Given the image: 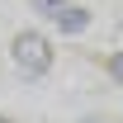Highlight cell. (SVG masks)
I'll list each match as a JSON object with an SVG mask.
<instances>
[{"label":"cell","instance_id":"cell-5","mask_svg":"<svg viewBox=\"0 0 123 123\" xmlns=\"http://www.w3.org/2000/svg\"><path fill=\"white\" fill-rule=\"evenodd\" d=\"M0 123H10V118H0Z\"/></svg>","mask_w":123,"mask_h":123},{"label":"cell","instance_id":"cell-4","mask_svg":"<svg viewBox=\"0 0 123 123\" xmlns=\"http://www.w3.org/2000/svg\"><path fill=\"white\" fill-rule=\"evenodd\" d=\"M109 76L123 80V52H114V57H109Z\"/></svg>","mask_w":123,"mask_h":123},{"label":"cell","instance_id":"cell-3","mask_svg":"<svg viewBox=\"0 0 123 123\" xmlns=\"http://www.w3.org/2000/svg\"><path fill=\"white\" fill-rule=\"evenodd\" d=\"M29 5H33V10H38V14H43V19H57L62 10L71 5V0H29Z\"/></svg>","mask_w":123,"mask_h":123},{"label":"cell","instance_id":"cell-2","mask_svg":"<svg viewBox=\"0 0 123 123\" xmlns=\"http://www.w3.org/2000/svg\"><path fill=\"white\" fill-rule=\"evenodd\" d=\"M85 24H90V10H85V5H66V10L57 14V29L62 33H80Z\"/></svg>","mask_w":123,"mask_h":123},{"label":"cell","instance_id":"cell-1","mask_svg":"<svg viewBox=\"0 0 123 123\" xmlns=\"http://www.w3.org/2000/svg\"><path fill=\"white\" fill-rule=\"evenodd\" d=\"M10 57H14V66L24 71V76H47L52 71V43H47L43 33H14V43H10Z\"/></svg>","mask_w":123,"mask_h":123}]
</instances>
